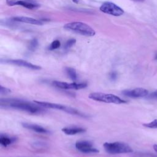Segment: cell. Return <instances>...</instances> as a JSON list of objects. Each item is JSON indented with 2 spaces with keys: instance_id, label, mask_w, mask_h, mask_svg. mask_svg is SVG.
Instances as JSON below:
<instances>
[{
  "instance_id": "6da1fadb",
  "label": "cell",
  "mask_w": 157,
  "mask_h": 157,
  "mask_svg": "<svg viewBox=\"0 0 157 157\" xmlns=\"http://www.w3.org/2000/svg\"><path fill=\"white\" fill-rule=\"evenodd\" d=\"M1 106L11 107L15 109H18L23 111H25L31 113H39L44 111L42 106L39 104H34L33 103L27 102L17 99H1L0 101Z\"/></svg>"
},
{
  "instance_id": "7a4b0ae2",
  "label": "cell",
  "mask_w": 157,
  "mask_h": 157,
  "mask_svg": "<svg viewBox=\"0 0 157 157\" xmlns=\"http://www.w3.org/2000/svg\"><path fill=\"white\" fill-rule=\"evenodd\" d=\"M64 28L85 36L91 37L95 35L94 30L90 26L83 22L74 21L68 23L64 26Z\"/></svg>"
},
{
  "instance_id": "3957f363",
  "label": "cell",
  "mask_w": 157,
  "mask_h": 157,
  "mask_svg": "<svg viewBox=\"0 0 157 157\" xmlns=\"http://www.w3.org/2000/svg\"><path fill=\"white\" fill-rule=\"evenodd\" d=\"M103 147L105 150L110 154L128 153L133 151L132 148L129 145L120 142H105Z\"/></svg>"
},
{
  "instance_id": "277c9868",
  "label": "cell",
  "mask_w": 157,
  "mask_h": 157,
  "mask_svg": "<svg viewBox=\"0 0 157 157\" xmlns=\"http://www.w3.org/2000/svg\"><path fill=\"white\" fill-rule=\"evenodd\" d=\"M89 98L99 102L106 103H113L116 104L126 103V101L120 97L113 94H106L102 93H91L88 96Z\"/></svg>"
},
{
  "instance_id": "5b68a950",
  "label": "cell",
  "mask_w": 157,
  "mask_h": 157,
  "mask_svg": "<svg viewBox=\"0 0 157 157\" xmlns=\"http://www.w3.org/2000/svg\"><path fill=\"white\" fill-rule=\"evenodd\" d=\"M34 102L36 104H39V105L42 107H44L46 108H50V109H58L64 112H66L67 113L72 114V115H77L79 116L84 117L85 115L80 112L77 109H75L74 108H72L69 106H66L64 105L56 104V103H52V102H43V101H34Z\"/></svg>"
},
{
  "instance_id": "8992f818",
  "label": "cell",
  "mask_w": 157,
  "mask_h": 157,
  "mask_svg": "<svg viewBox=\"0 0 157 157\" xmlns=\"http://www.w3.org/2000/svg\"><path fill=\"white\" fill-rule=\"evenodd\" d=\"M99 9L101 12L113 16H121L124 13V11L121 7L111 2H104Z\"/></svg>"
},
{
  "instance_id": "52a82bcc",
  "label": "cell",
  "mask_w": 157,
  "mask_h": 157,
  "mask_svg": "<svg viewBox=\"0 0 157 157\" xmlns=\"http://www.w3.org/2000/svg\"><path fill=\"white\" fill-rule=\"evenodd\" d=\"M53 85L57 88L63 90H80L85 88L87 86L86 83H67L60 81H53Z\"/></svg>"
},
{
  "instance_id": "ba28073f",
  "label": "cell",
  "mask_w": 157,
  "mask_h": 157,
  "mask_svg": "<svg viewBox=\"0 0 157 157\" xmlns=\"http://www.w3.org/2000/svg\"><path fill=\"white\" fill-rule=\"evenodd\" d=\"M122 94L129 98H137L147 96L148 94V91L147 89L143 88H136L132 90H123Z\"/></svg>"
},
{
  "instance_id": "9c48e42d",
  "label": "cell",
  "mask_w": 157,
  "mask_h": 157,
  "mask_svg": "<svg viewBox=\"0 0 157 157\" xmlns=\"http://www.w3.org/2000/svg\"><path fill=\"white\" fill-rule=\"evenodd\" d=\"M75 147L80 151L85 153H93L99 152L98 150L93 147V145L90 142L86 140L77 141L75 143Z\"/></svg>"
},
{
  "instance_id": "30bf717a",
  "label": "cell",
  "mask_w": 157,
  "mask_h": 157,
  "mask_svg": "<svg viewBox=\"0 0 157 157\" xmlns=\"http://www.w3.org/2000/svg\"><path fill=\"white\" fill-rule=\"evenodd\" d=\"M4 62L11 64L16 65L18 66L26 67L33 70H39L41 69L40 66L36 64H33L31 63H29L23 59H6L4 61Z\"/></svg>"
},
{
  "instance_id": "8fae6325",
  "label": "cell",
  "mask_w": 157,
  "mask_h": 157,
  "mask_svg": "<svg viewBox=\"0 0 157 157\" xmlns=\"http://www.w3.org/2000/svg\"><path fill=\"white\" fill-rule=\"evenodd\" d=\"M6 3L10 6L18 5V6H21L29 9H36L40 7L39 4L29 2H26L21 0H6Z\"/></svg>"
},
{
  "instance_id": "7c38bea8",
  "label": "cell",
  "mask_w": 157,
  "mask_h": 157,
  "mask_svg": "<svg viewBox=\"0 0 157 157\" xmlns=\"http://www.w3.org/2000/svg\"><path fill=\"white\" fill-rule=\"evenodd\" d=\"M21 125L26 129L32 130L33 131H35L38 133H42V134H47L48 133L49 131L46 129L45 128H43L42 126H40L39 125L33 124V123H21Z\"/></svg>"
},
{
  "instance_id": "4fadbf2b",
  "label": "cell",
  "mask_w": 157,
  "mask_h": 157,
  "mask_svg": "<svg viewBox=\"0 0 157 157\" xmlns=\"http://www.w3.org/2000/svg\"><path fill=\"white\" fill-rule=\"evenodd\" d=\"M13 20L16 21L22 22V23H29L33 25H42V22L40 20H36L31 17H15L13 18Z\"/></svg>"
},
{
  "instance_id": "5bb4252c",
  "label": "cell",
  "mask_w": 157,
  "mask_h": 157,
  "mask_svg": "<svg viewBox=\"0 0 157 157\" xmlns=\"http://www.w3.org/2000/svg\"><path fill=\"white\" fill-rule=\"evenodd\" d=\"M62 131L67 135H75L85 131V129L80 127H66L62 129Z\"/></svg>"
},
{
  "instance_id": "9a60e30c",
  "label": "cell",
  "mask_w": 157,
  "mask_h": 157,
  "mask_svg": "<svg viewBox=\"0 0 157 157\" xmlns=\"http://www.w3.org/2000/svg\"><path fill=\"white\" fill-rule=\"evenodd\" d=\"M15 141L14 137H10L7 136L1 135L0 136V144L4 147H7L10 145Z\"/></svg>"
},
{
  "instance_id": "2e32d148",
  "label": "cell",
  "mask_w": 157,
  "mask_h": 157,
  "mask_svg": "<svg viewBox=\"0 0 157 157\" xmlns=\"http://www.w3.org/2000/svg\"><path fill=\"white\" fill-rule=\"evenodd\" d=\"M66 72L67 74V75L69 77V78L72 80V81H76L77 78V72L75 69L70 67H66Z\"/></svg>"
},
{
  "instance_id": "e0dca14e",
  "label": "cell",
  "mask_w": 157,
  "mask_h": 157,
  "mask_svg": "<svg viewBox=\"0 0 157 157\" xmlns=\"http://www.w3.org/2000/svg\"><path fill=\"white\" fill-rule=\"evenodd\" d=\"M143 126L148 128H153L156 129L157 128V119H155L151 122L147 123H144Z\"/></svg>"
},
{
  "instance_id": "ac0fdd59",
  "label": "cell",
  "mask_w": 157,
  "mask_h": 157,
  "mask_svg": "<svg viewBox=\"0 0 157 157\" xmlns=\"http://www.w3.org/2000/svg\"><path fill=\"white\" fill-rule=\"evenodd\" d=\"M76 42V40L75 39H71L69 40H68L64 45V48L66 49H68L69 48H71V47H72Z\"/></svg>"
},
{
  "instance_id": "d6986e66",
  "label": "cell",
  "mask_w": 157,
  "mask_h": 157,
  "mask_svg": "<svg viewBox=\"0 0 157 157\" xmlns=\"http://www.w3.org/2000/svg\"><path fill=\"white\" fill-rule=\"evenodd\" d=\"M61 45V43L58 40H55L51 44L49 48L50 50H55L59 48Z\"/></svg>"
},
{
  "instance_id": "ffe728a7",
  "label": "cell",
  "mask_w": 157,
  "mask_h": 157,
  "mask_svg": "<svg viewBox=\"0 0 157 157\" xmlns=\"http://www.w3.org/2000/svg\"><path fill=\"white\" fill-rule=\"evenodd\" d=\"M38 45V42L36 39H33V40H31L30 44H29V49L31 50H35V48L37 47Z\"/></svg>"
},
{
  "instance_id": "44dd1931",
  "label": "cell",
  "mask_w": 157,
  "mask_h": 157,
  "mask_svg": "<svg viewBox=\"0 0 157 157\" xmlns=\"http://www.w3.org/2000/svg\"><path fill=\"white\" fill-rule=\"evenodd\" d=\"M147 96V98L150 99H157V90L148 94Z\"/></svg>"
},
{
  "instance_id": "7402d4cb",
  "label": "cell",
  "mask_w": 157,
  "mask_h": 157,
  "mask_svg": "<svg viewBox=\"0 0 157 157\" xmlns=\"http://www.w3.org/2000/svg\"><path fill=\"white\" fill-rule=\"evenodd\" d=\"M10 92V89H8L6 87H4L2 86V85L0 86V93L1 94H7V93H9Z\"/></svg>"
},
{
  "instance_id": "603a6c76",
  "label": "cell",
  "mask_w": 157,
  "mask_h": 157,
  "mask_svg": "<svg viewBox=\"0 0 157 157\" xmlns=\"http://www.w3.org/2000/svg\"><path fill=\"white\" fill-rule=\"evenodd\" d=\"M117 76V73H116L115 72H112L110 73V78H111L112 80H114L116 79Z\"/></svg>"
},
{
  "instance_id": "cb8c5ba5",
  "label": "cell",
  "mask_w": 157,
  "mask_h": 157,
  "mask_svg": "<svg viewBox=\"0 0 157 157\" xmlns=\"http://www.w3.org/2000/svg\"><path fill=\"white\" fill-rule=\"evenodd\" d=\"M153 148L154 150L157 153V144H154L153 145Z\"/></svg>"
},
{
  "instance_id": "d4e9b609",
  "label": "cell",
  "mask_w": 157,
  "mask_h": 157,
  "mask_svg": "<svg viewBox=\"0 0 157 157\" xmlns=\"http://www.w3.org/2000/svg\"><path fill=\"white\" fill-rule=\"evenodd\" d=\"M134 1H136V2H144V0H132Z\"/></svg>"
},
{
  "instance_id": "484cf974",
  "label": "cell",
  "mask_w": 157,
  "mask_h": 157,
  "mask_svg": "<svg viewBox=\"0 0 157 157\" xmlns=\"http://www.w3.org/2000/svg\"><path fill=\"white\" fill-rule=\"evenodd\" d=\"M72 1L75 3H78V0H72Z\"/></svg>"
},
{
  "instance_id": "4316f807",
  "label": "cell",
  "mask_w": 157,
  "mask_h": 157,
  "mask_svg": "<svg viewBox=\"0 0 157 157\" xmlns=\"http://www.w3.org/2000/svg\"><path fill=\"white\" fill-rule=\"evenodd\" d=\"M155 59H157V55H156V56H155Z\"/></svg>"
}]
</instances>
